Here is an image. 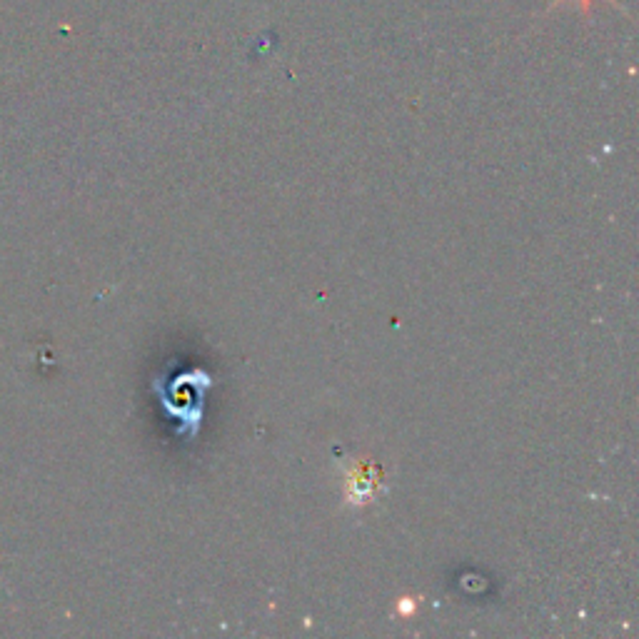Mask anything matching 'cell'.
I'll list each match as a JSON object with an SVG mask.
<instances>
[{"label": "cell", "instance_id": "6da1fadb", "mask_svg": "<svg viewBox=\"0 0 639 639\" xmlns=\"http://www.w3.org/2000/svg\"><path fill=\"white\" fill-rule=\"evenodd\" d=\"M377 467L365 460H355L345 470V497L350 505H367L377 495Z\"/></svg>", "mask_w": 639, "mask_h": 639}, {"label": "cell", "instance_id": "7a4b0ae2", "mask_svg": "<svg viewBox=\"0 0 639 639\" xmlns=\"http://www.w3.org/2000/svg\"><path fill=\"white\" fill-rule=\"evenodd\" d=\"M560 3H577V5H580L582 15H585V20H590V18H592V5H595V0H552V3L547 5V13H552V10H555L557 5H560ZM607 3L615 5V8H617V10H622V13H625V15H630V13H627L625 5L620 3V0H607Z\"/></svg>", "mask_w": 639, "mask_h": 639}]
</instances>
